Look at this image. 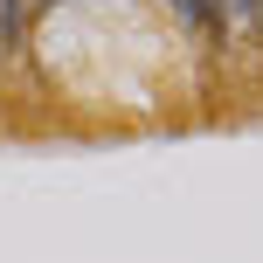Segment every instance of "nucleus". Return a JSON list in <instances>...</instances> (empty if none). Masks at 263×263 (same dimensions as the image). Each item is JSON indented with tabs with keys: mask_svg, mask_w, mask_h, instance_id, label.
Listing matches in <instances>:
<instances>
[{
	"mask_svg": "<svg viewBox=\"0 0 263 263\" xmlns=\"http://www.w3.org/2000/svg\"><path fill=\"white\" fill-rule=\"evenodd\" d=\"M21 21H28V7H21V0H0V42H7V49L21 42Z\"/></svg>",
	"mask_w": 263,
	"mask_h": 263,
	"instance_id": "2",
	"label": "nucleus"
},
{
	"mask_svg": "<svg viewBox=\"0 0 263 263\" xmlns=\"http://www.w3.org/2000/svg\"><path fill=\"white\" fill-rule=\"evenodd\" d=\"M21 7H49V0H21Z\"/></svg>",
	"mask_w": 263,
	"mask_h": 263,
	"instance_id": "4",
	"label": "nucleus"
},
{
	"mask_svg": "<svg viewBox=\"0 0 263 263\" xmlns=\"http://www.w3.org/2000/svg\"><path fill=\"white\" fill-rule=\"evenodd\" d=\"M222 14L242 28V35H256V42H263V0H222Z\"/></svg>",
	"mask_w": 263,
	"mask_h": 263,
	"instance_id": "1",
	"label": "nucleus"
},
{
	"mask_svg": "<svg viewBox=\"0 0 263 263\" xmlns=\"http://www.w3.org/2000/svg\"><path fill=\"white\" fill-rule=\"evenodd\" d=\"M7 55H14V49H7V42H0V69H7Z\"/></svg>",
	"mask_w": 263,
	"mask_h": 263,
	"instance_id": "3",
	"label": "nucleus"
}]
</instances>
